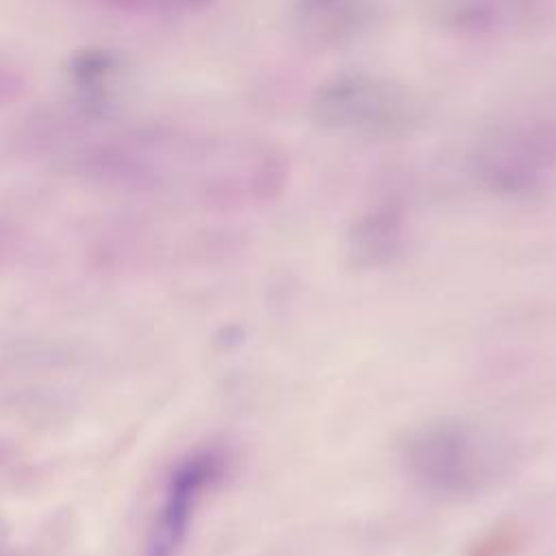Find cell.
<instances>
[{
    "instance_id": "3",
    "label": "cell",
    "mask_w": 556,
    "mask_h": 556,
    "mask_svg": "<svg viewBox=\"0 0 556 556\" xmlns=\"http://www.w3.org/2000/svg\"><path fill=\"white\" fill-rule=\"evenodd\" d=\"M406 471L426 491L443 497H471L491 486L508 467L506 445L465 421H437L402 443Z\"/></svg>"
},
{
    "instance_id": "10",
    "label": "cell",
    "mask_w": 556,
    "mask_h": 556,
    "mask_svg": "<svg viewBox=\"0 0 556 556\" xmlns=\"http://www.w3.org/2000/svg\"><path fill=\"white\" fill-rule=\"evenodd\" d=\"M28 93V76L9 59L0 56V109L17 104Z\"/></svg>"
},
{
    "instance_id": "4",
    "label": "cell",
    "mask_w": 556,
    "mask_h": 556,
    "mask_svg": "<svg viewBox=\"0 0 556 556\" xmlns=\"http://www.w3.org/2000/svg\"><path fill=\"white\" fill-rule=\"evenodd\" d=\"M476 178L497 193H530L556 172V122H513L484 132L471 152Z\"/></svg>"
},
{
    "instance_id": "9",
    "label": "cell",
    "mask_w": 556,
    "mask_h": 556,
    "mask_svg": "<svg viewBox=\"0 0 556 556\" xmlns=\"http://www.w3.org/2000/svg\"><path fill=\"white\" fill-rule=\"evenodd\" d=\"M98 11L135 20H182L202 13L213 0H80Z\"/></svg>"
},
{
    "instance_id": "6",
    "label": "cell",
    "mask_w": 556,
    "mask_h": 556,
    "mask_svg": "<svg viewBox=\"0 0 556 556\" xmlns=\"http://www.w3.org/2000/svg\"><path fill=\"white\" fill-rule=\"evenodd\" d=\"M541 0H424L428 20L443 33L463 39L510 35L530 24Z\"/></svg>"
},
{
    "instance_id": "7",
    "label": "cell",
    "mask_w": 556,
    "mask_h": 556,
    "mask_svg": "<svg viewBox=\"0 0 556 556\" xmlns=\"http://www.w3.org/2000/svg\"><path fill=\"white\" fill-rule=\"evenodd\" d=\"M376 0H293L291 30L311 50H341L367 33Z\"/></svg>"
},
{
    "instance_id": "8",
    "label": "cell",
    "mask_w": 556,
    "mask_h": 556,
    "mask_svg": "<svg viewBox=\"0 0 556 556\" xmlns=\"http://www.w3.org/2000/svg\"><path fill=\"white\" fill-rule=\"evenodd\" d=\"M404 213L395 204H380L363 213L350 235V243L356 256H365L367 263H378L393 254L402 243Z\"/></svg>"
},
{
    "instance_id": "2",
    "label": "cell",
    "mask_w": 556,
    "mask_h": 556,
    "mask_svg": "<svg viewBox=\"0 0 556 556\" xmlns=\"http://www.w3.org/2000/svg\"><path fill=\"white\" fill-rule=\"evenodd\" d=\"M308 119L326 135L391 141L413 135L426 119L424 98L408 85L371 72H348L319 83Z\"/></svg>"
},
{
    "instance_id": "1",
    "label": "cell",
    "mask_w": 556,
    "mask_h": 556,
    "mask_svg": "<svg viewBox=\"0 0 556 556\" xmlns=\"http://www.w3.org/2000/svg\"><path fill=\"white\" fill-rule=\"evenodd\" d=\"M72 169L124 191L182 189L215 206L261 202L278 193L287 165L267 139L150 122L76 139Z\"/></svg>"
},
{
    "instance_id": "5",
    "label": "cell",
    "mask_w": 556,
    "mask_h": 556,
    "mask_svg": "<svg viewBox=\"0 0 556 556\" xmlns=\"http://www.w3.org/2000/svg\"><path fill=\"white\" fill-rule=\"evenodd\" d=\"M228 456L219 447H198L169 471L161 504L146 539V556H178L202 497L222 480Z\"/></svg>"
}]
</instances>
